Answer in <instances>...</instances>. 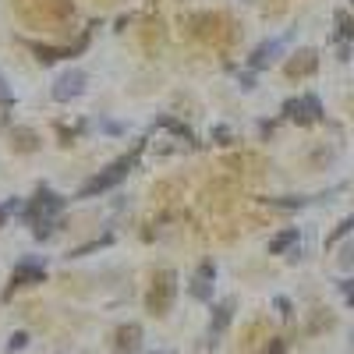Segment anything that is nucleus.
<instances>
[{
	"label": "nucleus",
	"mask_w": 354,
	"mask_h": 354,
	"mask_svg": "<svg viewBox=\"0 0 354 354\" xmlns=\"http://www.w3.org/2000/svg\"><path fill=\"white\" fill-rule=\"evenodd\" d=\"M142 149H145V142H138L135 145V149L131 153H124L121 160H113V163H106L96 177H93V181H85L82 188H78V195L75 198H93V195H100V192H110L113 185H121L124 181V177H128V170L138 163V156H142Z\"/></svg>",
	"instance_id": "1"
},
{
	"label": "nucleus",
	"mask_w": 354,
	"mask_h": 354,
	"mask_svg": "<svg viewBox=\"0 0 354 354\" xmlns=\"http://www.w3.org/2000/svg\"><path fill=\"white\" fill-rule=\"evenodd\" d=\"M64 209V195H57L53 188H36L32 198L25 202V209H21V220L28 223V230H36L43 223H53V216Z\"/></svg>",
	"instance_id": "2"
},
{
	"label": "nucleus",
	"mask_w": 354,
	"mask_h": 354,
	"mask_svg": "<svg viewBox=\"0 0 354 354\" xmlns=\"http://www.w3.org/2000/svg\"><path fill=\"white\" fill-rule=\"evenodd\" d=\"M174 298H177V273L174 270H156L145 283V312L153 315H167L174 308Z\"/></svg>",
	"instance_id": "3"
},
{
	"label": "nucleus",
	"mask_w": 354,
	"mask_h": 354,
	"mask_svg": "<svg viewBox=\"0 0 354 354\" xmlns=\"http://www.w3.org/2000/svg\"><path fill=\"white\" fill-rule=\"evenodd\" d=\"M46 280V270H43V262L36 255H25L18 266H15V273H11V283L4 287V298H11V294L18 287H28V283H43Z\"/></svg>",
	"instance_id": "4"
},
{
	"label": "nucleus",
	"mask_w": 354,
	"mask_h": 354,
	"mask_svg": "<svg viewBox=\"0 0 354 354\" xmlns=\"http://www.w3.org/2000/svg\"><path fill=\"white\" fill-rule=\"evenodd\" d=\"M85 71H78V68H68V71H61L57 75V82H53V100L57 103H71V100H78L82 93H85Z\"/></svg>",
	"instance_id": "5"
},
{
	"label": "nucleus",
	"mask_w": 354,
	"mask_h": 354,
	"mask_svg": "<svg viewBox=\"0 0 354 354\" xmlns=\"http://www.w3.org/2000/svg\"><path fill=\"white\" fill-rule=\"evenodd\" d=\"M138 347H142V326L138 322H124V326L113 330V340H110L113 354H138Z\"/></svg>",
	"instance_id": "6"
},
{
	"label": "nucleus",
	"mask_w": 354,
	"mask_h": 354,
	"mask_svg": "<svg viewBox=\"0 0 354 354\" xmlns=\"http://www.w3.org/2000/svg\"><path fill=\"white\" fill-rule=\"evenodd\" d=\"M280 50H283V39H270V43H259L255 50H252V57H248V68L252 71H262V68H270L277 57H280Z\"/></svg>",
	"instance_id": "7"
},
{
	"label": "nucleus",
	"mask_w": 354,
	"mask_h": 354,
	"mask_svg": "<svg viewBox=\"0 0 354 354\" xmlns=\"http://www.w3.org/2000/svg\"><path fill=\"white\" fill-rule=\"evenodd\" d=\"M319 68V53L315 50H298L294 61H287V75L290 78H301V75H312Z\"/></svg>",
	"instance_id": "8"
},
{
	"label": "nucleus",
	"mask_w": 354,
	"mask_h": 354,
	"mask_svg": "<svg viewBox=\"0 0 354 354\" xmlns=\"http://www.w3.org/2000/svg\"><path fill=\"white\" fill-rule=\"evenodd\" d=\"M39 135L32 128H11V149L15 153H36L39 149Z\"/></svg>",
	"instance_id": "9"
},
{
	"label": "nucleus",
	"mask_w": 354,
	"mask_h": 354,
	"mask_svg": "<svg viewBox=\"0 0 354 354\" xmlns=\"http://www.w3.org/2000/svg\"><path fill=\"white\" fill-rule=\"evenodd\" d=\"M230 319H234V301H220L213 308V322H209V337H220L227 326H230Z\"/></svg>",
	"instance_id": "10"
},
{
	"label": "nucleus",
	"mask_w": 354,
	"mask_h": 354,
	"mask_svg": "<svg viewBox=\"0 0 354 354\" xmlns=\"http://www.w3.org/2000/svg\"><path fill=\"white\" fill-rule=\"evenodd\" d=\"M298 238H301V230H298V227H287V230H280L277 238L270 241V255H283L290 245H298Z\"/></svg>",
	"instance_id": "11"
},
{
	"label": "nucleus",
	"mask_w": 354,
	"mask_h": 354,
	"mask_svg": "<svg viewBox=\"0 0 354 354\" xmlns=\"http://www.w3.org/2000/svg\"><path fill=\"white\" fill-rule=\"evenodd\" d=\"M28 50H32L43 64H53V61H61V57H71L68 46H43V43H28Z\"/></svg>",
	"instance_id": "12"
},
{
	"label": "nucleus",
	"mask_w": 354,
	"mask_h": 354,
	"mask_svg": "<svg viewBox=\"0 0 354 354\" xmlns=\"http://www.w3.org/2000/svg\"><path fill=\"white\" fill-rule=\"evenodd\" d=\"M283 117H290V121H298V124H312L305 100H283Z\"/></svg>",
	"instance_id": "13"
},
{
	"label": "nucleus",
	"mask_w": 354,
	"mask_h": 354,
	"mask_svg": "<svg viewBox=\"0 0 354 354\" xmlns=\"http://www.w3.org/2000/svg\"><path fill=\"white\" fill-rule=\"evenodd\" d=\"M192 298H195V301H213V280L195 273V280H192Z\"/></svg>",
	"instance_id": "14"
},
{
	"label": "nucleus",
	"mask_w": 354,
	"mask_h": 354,
	"mask_svg": "<svg viewBox=\"0 0 354 354\" xmlns=\"http://www.w3.org/2000/svg\"><path fill=\"white\" fill-rule=\"evenodd\" d=\"M337 28H340V39H347V43H354V18H351V15H344V11H337Z\"/></svg>",
	"instance_id": "15"
},
{
	"label": "nucleus",
	"mask_w": 354,
	"mask_h": 354,
	"mask_svg": "<svg viewBox=\"0 0 354 354\" xmlns=\"http://www.w3.org/2000/svg\"><path fill=\"white\" fill-rule=\"evenodd\" d=\"M160 128H167V131H174V135H181L185 142H192V131H188L185 124H177L174 117H167V113H160Z\"/></svg>",
	"instance_id": "16"
},
{
	"label": "nucleus",
	"mask_w": 354,
	"mask_h": 354,
	"mask_svg": "<svg viewBox=\"0 0 354 354\" xmlns=\"http://www.w3.org/2000/svg\"><path fill=\"white\" fill-rule=\"evenodd\" d=\"M106 245H113V234H103L100 241H88V245L75 248V252H71V259H78V255H88V252H96V248H106Z\"/></svg>",
	"instance_id": "17"
},
{
	"label": "nucleus",
	"mask_w": 354,
	"mask_h": 354,
	"mask_svg": "<svg viewBox=\"0 0 354 354\" xmlns=\"http://www.w3.org/2000/svg\"><path fill=\"white\" fill-rule=\"evenodd\" d=\"M351 230H354V216H347V220H340V223H337V230H333L330 238H326V245H337L340 238H347Z\"/></svg>",
	"instance_id": "18"
},
{
	"label": "nucleus",
	"mask_w": 354,
	"mask_h": 354,
	"mask_svg": "<svg viewBox=\"0 0 354 354\" xmlns=\"http://www.w3.org/2000/svg\"><path fill=\"white\" fill-rule=\"evenodd\" d=\"M305 100V110H308V117H312V121H322V103H319V96H301Z\"/></svg>",
	"instance_id": "19"
},
{
	"label": "nucleus",
	"mask_w": 354,
	"mask_h": 354,
	"mask_svg": "<svg viewBox=\"0 0 354 354\" xmlns=\"http://www.w3.org/2000/svg\"><path fill=\"white\" fill-rule=\"evenodd\" d=\"M337 262H340V270H354V241L340 248V255H337Z\"/></svg>",
	"instance_id": "20"
},
{
	"label": "nucleus",
	"mask_w": 354,
	"mask_h": 354,
	"mask_svg": "<svg viewBox=\"0 0 354 354\" xmlns=\"http://www.w3.org/2000/svg\"><path fill=\"white\" fill-rule=\"evenodd\" d=\"M213 142H216V145H230V142H234V131H230L227 124H216V128H213Z\"/></svg>",
	"instance_id": "21"
},
{
	"label": "nucleus",
	"mask_w": 354,
	"mask_h": 354,
	"mask_svg": "<svg viewBox=\"0 0 354 354\" xmlns=\"http://www.w3.org/2000/svg\"><path fill=\"white\" fill-rule=\"evenodd\" d=\"M15 209H18V198H8L4 205H0V227H4V223L11 220V213H15Z\"/></svg>",
	"instance_id": "22"
},
{
	"label": "nucleus",
	"mask_w": 354,
	"mask_h": 354,
	"mask_svg": "<svg viewBox=\"0 0 354 354\" xmlns=\"http://www.w3.org/2000/svg\"><path fill=\"white\" fill-rule=\"evenodd\" d=\"M0 103H4V106H11V103H15V93H11V85H8V78H4V75H0Z\"/></svg>",
	"instance_id": "23"
},
{
	"label": "nucleus",
	"mask_w": 354,
	"mask_h": 354,
	"mask_svg": "<svg viewBox=\"0 0 354 354\" xmlns=\"http://www.w3.org/2000/svg\"><path fill=\"white\" fill-rule=\"evenodd\" d=\"M273 305H277V308H280V315H283V319H290V315H294V305H290V301H287V298H277V301H273Z\"/></svg>",
	"instance_id": "24"
},
{
	"label": "nucleus",
	"mask_w": 354,
	"mask_h": 354,
	"mask_svg": "<svg viewBox=\"0 0 354 354\" xmlns=\"http://www.w3.org/2000/svg\"><path fill=\"white\" fill-rule=\"evenodd\" d=\"M25 344H28V333H25V330H18V333L11 337V351H21Z\"/></svg>",
	"instance_id": "25"
},
{
	"label": "nucleus",
	"mask_w": 354,
	"mask_h": 354,
	"mask_svg": "<svg viewBox=\"0 0 354 354\" xmlns=\"http://www.w3.org/2000/svg\"><path fill=\"white\" fill-rule=\"evenodd\" d=\"M283 351H287V340H273V344L266 347L262 354H283Z\"/></svg>",
	"instance_id": "26"
},
{
	"label": "nucleus",
	"mask_w": 354,
	"mask_h": 354,
	"mask_svg": "<svg viewBox=\"0 0 354 354\" xmlns=\"http://www.w3.org/2000/svg\"><path fill=\"white\" fill-rule=\"evenodd\" d=\"M103 131H106V135H121V131H124V124H117V121H103Z\"/></svg>",
	"instance_id": "27"
},
{
	"label": "nucleus",
	"mask_w": 354,
	"mask_h": 354,
	"mask_svg": "<svg viewBox=\"0 0 354 354\" xmlns=\"http://www.w3.org/2000/svg\"><path fill=\"white\" fill-rule=\"evenodd\" d=\"M241 88H255V78L252 75H241Z\"/></svg>",
	"instance_id": "28"
}]
</instances>
